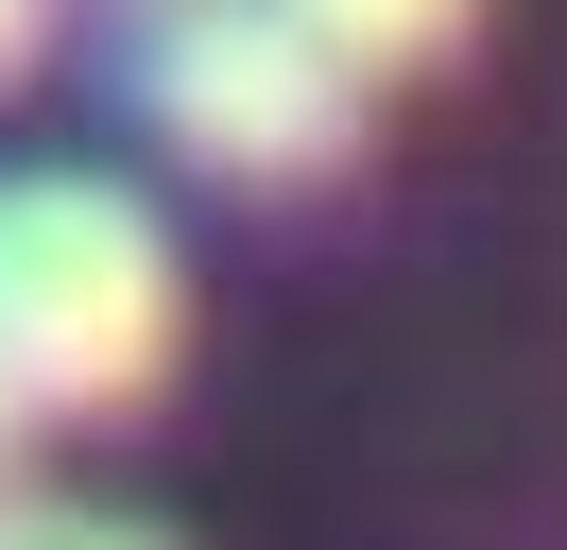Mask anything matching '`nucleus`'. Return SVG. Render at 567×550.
Wrapping results in <instances>:
<instances>
[{
	"mask_svg": "<svg viewBox=\"0 0 567 550\" xmlns=\"http://www.w3.org/2000/svg\"><path fill=\"white\" fill-rule=\"evenodd\" d=\"M189 275L104 172H0V378L18 412H138L173 378Z\"/></svg>",
	"mask_w": 567,
	"mask_h": 550,
	"instance_id": "f257e3e1",
	"label": "nucleus"
},
{
	"mask_svg": "<svg viewBox=\"0 0 567 550\" xmlns=\"http://www.w3.org/2000/svg\"><path fill=\"white\" fill-rule=\"evenodd\" d=\"M138 103H155V138H173L189 172H224V190H310V172H344L361 121H379V86H361L292 0H173Z\"/></svg>",
	"mask_w": 567,
	"mask_h": 550,
	"instance_id": "f03ea898",
	"label": "nucleus"
},
{
	"mask_svg": "<svg viewBox=\"0 0 567 550\" xmlns=\"http://www.w3.org/2000/svg\"><path fill=\"white\" fill-rule=\"evenodd\" d=\"M292 18H310L361 86H413V69H447L464 34H482V0H292Z\"/></svg>",
	"mask_w": 567,
	"mask_h": 550,
	"instance_id": "7ed1b4c3",
	"label": "nucleus"
},
{
	"mask_svg": "<svg viewBox=\"0 0 567 550\" xmlns=\"http://www.w3.org/2000/svg\"><path fill=\"white\" fill-rule=\"evenodd\" d=\"M0 550H173V533H138V516H86V499H18V481H0Z\"/></svg>",
	"mask_w": 567,
	"mask_h": 550,
	"instance_id": "20e7f679",
	"label": "nucleus"
},
{
	"mask_svg": "<svg viewBox=\"0 0 567 550\" xmlns=\"http://www.w3.org/2000/svg\"><path fill=\"white\" fill-rule=\"evenodd\" d=\"M35 34H52V0H0V69H35Z\"/></svg>",
	"mask_w": 567,
	"mask_h": 550,
	"instance_id": "39448f33",
	"label": "nucleus"
},
{
	"mask_svg": "<svg viewBox=\"0 0 567 550\" xmlns=\"http://www.w3.org/2000/svg\"><path fill=\"white\" fill-rule=\"evenodd\" d=\"M0 465H18V378H0Z\"/></svg>",
	"mask_w": 567,
	"mask_h": 550,
	"instance_id": "423d86ee",
	"label": "nucleus"
}]
</instances>
